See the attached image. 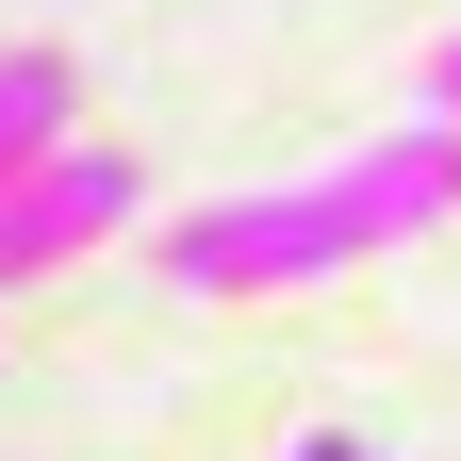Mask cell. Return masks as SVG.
I'll use <instances>...</instances> for the list:
<instances>
[{
	"label": "cell",
	"instance_id": "1",
	"mask_svg": "<svg viewBox=\"0 0 461 461\" xmlns=\"http://www.w3.org/2000/svg\"><path fill=\"white\" fill-rule=\"evenodd\" d=\"M445 198H461V132H445V115H412V132H379L346 182L182 214V230H165V280H182V297H297V280H330V264L395 248V230H429Z\"/></svg>",
	"mask_w": 461,
	"mask_h": 461
},
{
	"label": "cell",
	"instance_id": "2",
	"mask_svg": "<svg viewBox=\"0 0 461 461\" xmlns=\"http://www.w3.org/2000/svg\"><path fill=\"white\" fill-rule=\"evenodd\" d=\"M149 182H132V149H50V165H17V182H0V297H17V280H50V264H83L115 214H132Z\"/></svg>",
	"mask_w": 461,
	"mask_h": 461
},
{
	"label": "cell",
	"instance_id": "3",
	"mask_svg": "<svg viewBox=\"0 0 461 461\" xmlns=\"http://www.w3.org/2000/svg\"><path fill=\"white\" fill-rule=\"evenodd\" d=\"M67 115H83V67H67V50H0V182H17V165H50V149H67Z\"/></svg>",
	"mask_w": 461,
	"mask_h": 461
},
{
	"label": "cell",
	"instance_id": "4",
	"mask_svg": "<svg viewBox=\"0 0 461 461\" xmlns=\"http://www.w3.org/2000/svg\"><path fill=\"white\" fill-rule=\"evenodd\" d=\"M445 132H461V50H445Z\"/></svg>",
	"mask_w": 461,
	"mask_h": 461
},
{
	"label": "cell",
	"instance_id": "5",
	"mask_svg": "<svg viewBox=\"0 0 461 461\" xmlns=\"http://www.w3.org/2000/svg\"><path fill=\"white\" fill-rule=\"evenodd\" d=\"M297 461H379V445H297Z\"/></svg>",
	"mask_w": 461,
	"mask_h": 461
}]
</instances>
